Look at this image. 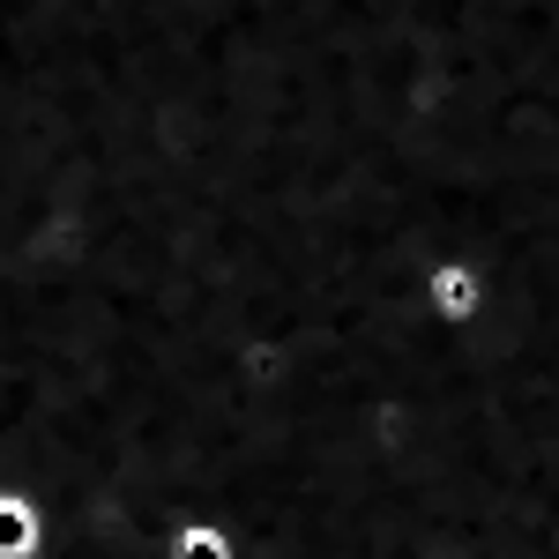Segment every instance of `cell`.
Here are the masks:
<instances>
[{"instance_id":"6da1fadb","label":"cell","mask_w":559,"mask_h":559,"mask_svg":"<svg viewBox=\"0 0 559 559\" xmlns=\"http://www.w3.org/2000/svg\"><path fill=\"white\" fill-rule=\"evenodd\" d=\"M426 299L440 306V313H455V321H463V313H477V299H485V292H477V269L440 261V269H432V284H426Z\"/></svg>"}]
</instances>
